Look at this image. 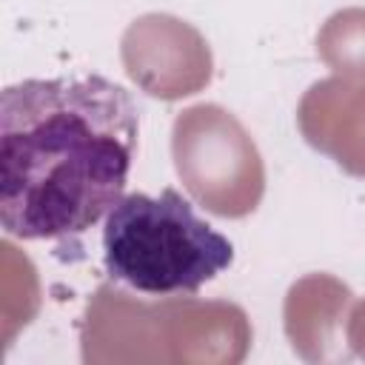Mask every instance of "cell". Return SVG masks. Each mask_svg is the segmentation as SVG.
<instances>
[{
    "instance_id": "obj_2",
    "label": "cell",
    "mask_w": 365,
    "mask_h": 365,
    "mask_svg": "<svg viewBox=\"0 0 365 365\" xmlns=\"http://www.w3.org/2000/svg\"><path fill=\"white\" fill-rule=\"evenodd\" d=\"M234 262V245L177 191L123 194L106 214V274L140 294H197Z\"/></svg>"
},
{
    "instance_id": "obj_1",
    "label": "cell",
    "mask_w": 365,
    "mask_h": 365,
    "mask_svg": "<svg viewBox=\"0 0 365 365\" xmlns=\"http://www.w3.org/2000/svg\"><path fill=\"white\" fill-rule=\"evenodd\" d=\"M140 108L128 88L86 71L0 91V222L17 240L86 234L123 197Z\"/></svg>"
}]
</instances>
